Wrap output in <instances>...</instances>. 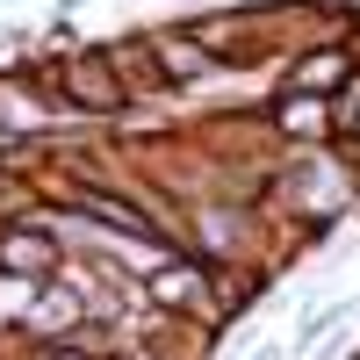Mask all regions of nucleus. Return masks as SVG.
<instances>
[{
	"label": "nucleus",
	"instance_id": "obj_1",
	"mask_svg": "<svg viewBox=\"0 0 360 360\" xmlns=\"http://www.w3.org/2000/svg\"><path fill=\"white\" fill-rule=\"evenodd\" d=\"M72 86V101L79 108H94V115H108V108H123V72H115V58H94V51H79V58H65V72H58Z\"/></svg>",
	"mask_w": 360,
	"mask_h": 360
},
{
	"label": "nucleus",
	"instance_id": "obj_2",
	"mask_svg": "<svg viewBox=\"0 0 360 360\" xmlns=\"http://www.w3.org/2000/svg\"><path fill=\"white\" fill-rule=\"evenodd\" d=\"M51 266H58V245H51V231H44V224H29V231H8V238H0V274L44 281Z\"/></svg>",
	"mask_w": 360,
	"mask_h": 360
},
{
	"label": "nucleus",
	"instance_id": "obj_3",
	"mask_svg": "<svg viewBox=\"0 0 360 360\" xmlns=\"http://www.w3.org/2000/svg\"><path fill=\"white\" fill-rule=\"evenodd\" d=\"M353 86V58L346 51H310V58H295V72H288V94H346Z\"/></svg>",
	"mask_w": 360,
	"mask_h": 360
},
{
	"label": "nucleus",
	"instance_id": "obj_4",
	"mask_svg": "<svg viewBox=\"0 0 360 360\" xmlns=\"http://www.w3.org/2000/svg\"><path fill=\"white\" fill-rule=\"evenodd\" d=\"M51 123V101L29 94V79H0V130L22 137V130H44Z\"/></svg>",
	"mask_w": 360,
	"mask_h": 360
},
{
	"label": "nucleus",
	"instance_id": "obj_5",
	"mask_svg": "<svg viewBox=\"0 0 360 360\" xmlns=\"http://www.w3.org/2000/svg\"><path fill=\"white\" fill-rule=\"evenodd\" d=\"M72 324H79V295L72 288H44L29 303V332L37 339H72Z\"/></svg>",
	"mask_w": 360,
	"mask_h": 360
},
{
	"label": "nucleus",
	"instance_id": "obj_6",
	"mask_svg": "<svg viewBox=\"0 0 360 360\" xmlns=\"http://www.w3.org/2000/svg\"><path fill=\"white\" fill-rule=\"evenodd\" d=\"M274 130H288V137H317V130H332V101H324V94H288V101L274 108Z\"/></svg>",
	"mask_w": 360,
	"mask_h": 360
},
{
	"label": "nucleus",
	"instance_id": "obj_7",
	"mask_svg": "<svg viewBox=\"0 0 360 360\" xmlns=\"http://www.w3.org/2000/svg\"><path fill=\"white\" fill-rule=\"evenodd\" d=\"M152 51H159V79H166V72H173V79H202L209 65H217V58H209L202 44H188V37H159Z\"/></svg>",
	"mask_w": 360,
	"mask_h": 360
},
{
	"label": "nucleus",
	"instance_id": "obj_8",
	"mask_svg": "<svg viewBox=\"0 0 360 360\" xmlns=\"http://www.w3.org/2000/svg\"><path fill=\"white\" fill-rule=\"evenodd\" d=\"M339 123H346V130H353V137H360V79H353V86H346V108H339Z\"/></svg>",
	"mask_w": 360,
	"mask_h": 360
},
{
	"label": "nucleus",
	"instance_id": "obj_9",
	"mask_svg": "<svg viewBox=\"0 0 360 360\" xmlns=\"http://www.w3.org/2000/svg\"><path fill=\"white\" fill-rule=\"evenodd\" d=\"M51 360H86V353H51Z\"/></svg>",
	"mask_w": 360,
	"mask_h": 360
},
{
	"label": "nucleus",
	"instance_id": "obj_10",
	"mask_svg": "<svg viewBox=\"0 0 360 360\" xmlns=\"http://www.w3.org/2000/svg\"><path fill=\"white\" fill-rule=\"evenodd\" d=\"M8 144H15V137H8V130H0V152H8Z\"/></svg>",
	"mask_w": 360,
	"mask_h": 360
}]
</instances>
